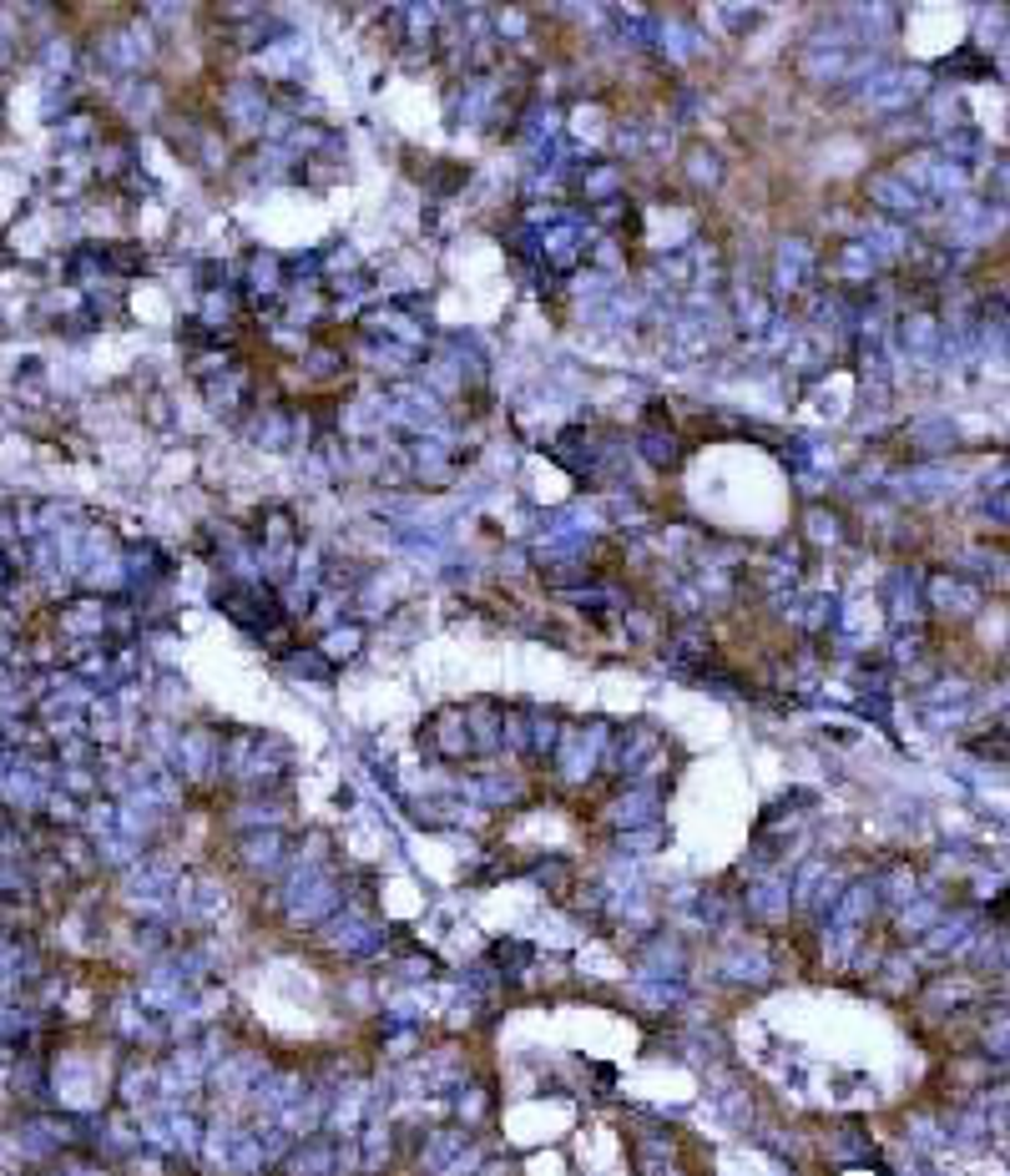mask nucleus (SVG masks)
I'll list each match as a JSON object with an SVG mask.
<instances>
[{
    "mask_svg": "<svg viewBox=\"0 0 1010 1176\" xmlns=\"http://www.w3.org/2000/svg\"><path fill=\"white\" fill-rule=\"evenodd\" d=\"M455 1146H460V1136H440V1141L425 1151V1166H430V1171H440V1166L450 1161V1151H455Z\"/></svg>",
    "mask_w": 1010,
    "mask_h": 1176,
    "instance_id": "f257e3e1",
    "label": "nucleus"
}]
</instances>
